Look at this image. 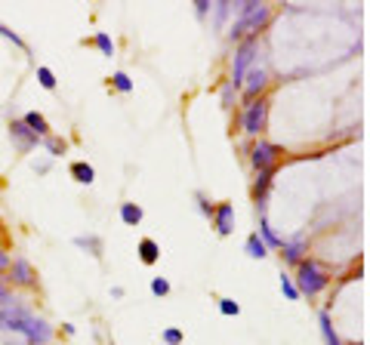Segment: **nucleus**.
Instances as JSON below:
<instances>
[{"mask_svg":"<svg viewBox=\"0 0 370 345\" xmlns=\"http://www.w3.org/2000/svg\"><path fill=\"white\" fill-rule=\"evenodd\" d=\"M272 22V6L268 3H259V0H241L238 6V19L232 22L229 28V38L232 40H247V38H256L262 28Z\"/></svg>","mask_w":370,"mask_h":345,"instance_id":"nucleus-1","label":"nucleus"},{"mask_svg":"<svg viewBox=\"0 0 370 345\" xmlns=\"http://www.w3.org/2000/svg\"><path fill=\"white\" fill-rule=\"evenodd\" d=\"M290 278H293L300 296H318V293H324L327 284H330V275H327L315 259H303V262L296 265V275H290Z\"/></svg>","mask_w":370,"mask_h":345,"instance_id":"nucleus-2","label":"nucleus"},{"mask_svg":"<svg viewBox=\"0 0 370 345\" xmlns=\"http://www.w3.org/2000/svg\"><path fill=\"white\" fill-rule=\"evenodd\" d=\"M10 333H19V339H25L28 345H49L53 342V323L44 321V318H38V314H28V318H22L19 323H13L10 327Z\"/></svg>","mask_w":370,"mask_h":345,"instance_id":"nucleus-3","label":"nucleus"},{"mask_svg":"<svg viewBox=\"0 0 370 345\" xmlns=\"http://www.w3.org/2000/svg\"><path fill=\"white\" fill-rule=\"evenodd\" d=\"M268 124V99H250L247 108L241 111V129H244L247 136H259L262 129Z\"/></svg>","mask_w":370,"mask_h":345,"instance_id":"nucleus-4","label":"nucleus"},{"mask_svg":"<svg viewBox=\"0 0 370 345\" xmlns=\"http://www.w3.org/2000/svg\"><path fill=\"white\" fill-rule=\"evenodd\" d=\"M253 62H256V38H247V40H241L238 49H234V65H232V77H229V81L234 86H241L244 74L253 68Z\"/></svg>","mask_w":370,"mask_h":345,"instance_id":"nucleus-5","label":"nucleus"},{"mask_svg":"<svg viewBox=\"0 0 370 345\" xmlns=\"http://www.w3.org/2000/svg\"><path fill=\"white\" fill-rule=\"evenodd\" d=\"M278 157H281V145L266 142V139H259V145H253V151H250V163L256 167V172H259V170H272L275 163H278Z\"/></svg>","mask_w":370,"mask_h":345,"instance_id":"nucleus-6","label":"nucleus"},{"mask_svg":"<svg viewBox=\"0 0 370 345\" xmlns=\"http://www.w3.org/2000/svg\"><path fill=\"white\" fill-rule=\"evenodd\" d=\"M266 86H268V71L262 68V65H253V68L244 74V81H241V90H244L247 99H256Z\"/></svg>","mask_w":370,"mask_h":345,"instance_id":"nucleus-7","label":"nucleus"},{"mask_svg":"<svg viewBox=\"0 0 370 345\" xmlns=\"http://www.w3.org/2000/svg\"><path fill=\"white\" fill-rule=\"evenodd\" d=\"M213 225H216L219 237H229L234 232V204H232V200L216 204V210H213Z\"/></svg>","mask_w":370,"mask_h":345,"instance_id":"nucleus-8","label":"nucleus"},{"mask_svg":"<svg viewBox=\"0 0 370 345\" xmlns=\"http://www.w3.org/2000/svg\"><path fill=\"white\" fill-rule=\"evenodd\" d=\"M28 314H31V308L16 302V296H13L6 305H0V330H10L13 323H19L22 318H28Z\"/></svg>","mask_w":370,"mask_h":345,"instance_id":"nucleus-9","label":"nucleus"},{"mask_svg":"<svg viewBox=\"0 0 370 345\" xmlns=\"http://www.w3.org/2000/svg\"><path fill=\"white\" fill-rule=\"evenodd\" d=\"M305 253H309V241H305L303 234H296L293 241H284V243H281V256H284V262L293 265V268L305 259Z\"/></svg>","mask_w":370,"mask_h":345,"instance_id":"nucleus-10","label":"nucleus"},{"mask_svg":"<svg viewBox=\"0 0 370 345\" xmlns=\"http://www.w3.org/2000/svg\"><path fill=\"white\" fill-rule=\"evenodd\" d=\"M13 284L16 287H38V271H34V265L28 262V259H13Z\"/></svg>","mask_w":370,"mask_h":345,"instance_id":"nucleus-11","label":"nucleus"},{"mask_svg":"<svg viewBox=\"0 0 370 345\" xmlns=\"http://www.w3.org/2000/svg\"><path fill=\"white\" fill-rule=\"evenodd\" d=\"M10 136H13V142L19 145V151H22V154H25V151H31V148H38V145H40V139L22 124V120H13V124H10Z\"/></svg>","mask_w":370,"mask_h":345,"instance_id":"nucleus-12","label":"nucleus"},{"mask_svg":"<svg viewBox=\"0 0 370 345\" xmlns=\"http://www.w3.org/2000/svg\"><path fill=\"white\" fill-rule=\"evenodd\" d=\"M318 330H321L324 345H343V339H339V333H337V327H333V318H330V312H327V308L318 312Z\"/></svg>","mask_w":370,"mask_h":345,"instance_id":"nucleus-13","label":"nucleus"},{"mask_svg":"<svg viewBox=\"0 0 370 345\" xmlns=\"http://www.w3.org/2000/svg\"><path fill=\"white\" fill-rule=\"evenodd\" d=\"M136 253H139V259H142V265H158V259H161V243L154 241V237H142Z\"/></svg>","mask_w":370,"mask_h":345,"instance_id":"nucleus-14","label":"nucleus"},{"mask_svg":"<svg viewBox=\"0 0 370 345\" xmlns=\"http://www.w3.org/2000/svg\"><path fill=\"white\" fill-rule=\"evenodd\" d=\"M22 124L31 129L34 136H38V139H44V136H49V124H47V118L40 111H28L25 118H22Z\"/></svg>","mask_w":370,"mask_h":345,"instance_id":"nucleus-15","label":"nucleus"},{"mask_svg":"<svg viewBox=\"0 0 370 345\" xmlns=\"http://www.w3.org/2000/svg\"><path fill=\"white\" fill-rule=\"evenodd\" d=\"M259 241L266 243V250H281V243H284V237H278L275 232H272V225H268V219L266 216H259Z\"/></svg>","mask_w":370,"mask_h":345,"instance_id":"nucleus-16","label":"nucleus"},{"mask_svg":"<svg viewBox=\"0 0 370 345\" xmlns=\"http://www.w3.org/2000/svg\"><path fill=\"white\" fill-rule=\"evenodd\" d=\"M118 213H120V222H124V225H139V222H142V216H145V213H142V207L136 204V200H124Z\"/></svg>","mask_w":370,"mask_h":345,"instance_id":"nucleus-17","label":"nucleus"},{"mask_svg":"<svg viewBox=\"0 0 370 345\" xmlns=\"http://www.w3.org/2000/svg\"><path fill=\"white\" fill-rule=\"evenodd\" d=\"M71 176H74V182H81V185H92V182H96V170H92L87 161H74V163H71Z\"/></svg>","mask_w":370,"mask_h":345,"instance_id":"nucleus-18","label":"nucleus"},{"mask_svg":"<svg viewBox=\"0 0 370 345\" xmlns=\"http://www.w3.org/2000/svg\"><path fill=\"white\" fill-rule=\"evenodd\" d=\"M74 247H83V250H90V256H92V259H102V237H96V234H87V237H74Z\"/></svg>","mask_w":370,"mask_h":345,"instance_id":"nucleus-19","label":"nucleus"},{"mask_svg":"<svg viewBox=\"0 0 370 345\" xmlns=\"http://www.w3.org/2000/svg\"><path fill=\"white\" fill-rule=\"evenodd\" d=\"M244 253L250 256V259H266V256H268V250H266V243L259 241V234L253 232V234L244 241Z\"/></svg>","mask_w":370,"mask_h":345,"instance_id":"nucleus-20","label":"nucleus"},{"mask_svg":"<svg viewBox=\"0 0 370 345\" xmlns=\"http://www.w3.org/2000/svg\"><path fill=\"white\" fill-rule=\"evenodd\" d=\"M40 145H44L47 148V154L49 157H62V154H65V139H56V136L53 133H49V136H44V139H40Z\"/></svg>","mask_w":370,"mask_h":345,"instance_id":"nucleus-21","label":"nucleus"},{"mask_svg":"<svg viewBox=\"0 0 370 345\" xmlns=\"http://www.w3.org/2000/svg\"><path fill=\"white\" fill-rule=\"evenodd\" d=\"M92 43H96V49H99L102 56H108V59L115 56V40H111V34H108V31H99L96 38H92Z\"/></svg>","mask_w":370,"mask_h":345,"instance_id":"nucleus-22","label":"nucleus"},{"mask_svg":"<svg viewBox=\"0 0 370 345\" xmlns=\"http://www.w3.org/2000/svg\"><path fill=\"white\" fill-rule=\"evenodd\" d=\"M195 207H198V213H201L204 219H213V210H216V204H213V200L204 191H195Z\"/></svg>","mask_w":370,"mask_h":345,"instance_id":"nucleus-23","label":"nucleus"},{"mask_svg":"<svg viewBox=\"0 0 370 345\" xmlns=\"http://www.w3.org/2000/svg\"><path fill=\"white\" fill-rule=\"evenodd\" d=\"M278 280H281V293H284V299H290V302H296L300 299V290H296V284H293V278L290 275H278Z\"/></svg>","mask_w":370,"mask_h":345,"instance_id":"nucleus-24","label":"nucleus"},{"mask_svg":"<svg viewBox=\"0 0 370 345\" xmlns=\"http://www.w3.org/2000/svg\"><path fill=\"white\" fill-rule=\"evenodd\" d=\"M111 86H115L118 93H133V77L127 74V71H115V74H111Z\"/></svg>","mask_w":370,"mask_h":345,"instance_id":"nucleus-25","label":"nucleus"},{"mask_svg":"<svg viewBox=\"0 0 370 345\" xmlns=\"http://www.w3.org/2000/svg\"><path fill=\"white\" fill-rule=\"evenodd\" d=\"M38 81H40L44 90H56V74H53V68H47V65L38 68Z\"/></svg>","mask_w":370,"mask_h":345,"instance_id":"nucleus-26","label":"nucleus"},{"mask_svg":"<svg viewBox=\"0 0 370 345\" xmlns=\"http://www.w3.org/2000/svg\"><path fill=\"white\" fill-rule=\"evenodd\" d=\"M170 290H173V287H170V280H167V278H152V293H154L158 299L170 296Z\"/></svg>","mask_w":370,"mask_h":345,"instance_id":"nucleus-27","label":"nucleus"},{"mask_svg":"<svg viewBox=\"0 0 370 345\" xmlns=\"http://www.w3.org/2000/svg\"><path fill=\"white\" fill-rule=\"evenodd\" d=\"M161 339H163V342H167V345H182V339H185V333H182V330H179V327H167V330H163V333H161Z\"/></svg>","mask_w":370,"mask_h":345,"instance_id":"nucleus-28","label":"nucleus"},{"mask_svg":"<svg viewBox=\"0 0 370 345\" xmlns=\"http://www.w3.org/2000/svg\"><path fill=\"white\" fill-rule=\"evenodd\" d=\"M219 314H225V318H238L241 305L234 299H219Z\"/></svg>","mask_w":370,"mask_h":345,"instance_id":"nucleus-29","label":"nucleus"},{"mask_svg":"<svg viewBox=\"0 0 370 345\" xmlns=\"http://www.w3.org/2000/svg\"><path fill=\"white\" fill-rule=\"evenodd\" d=\"M0 38H6V40H10V43H16V47H19V49H28V43H25L22 38H19V34H16V31H13V28H6V25H3V22H0Z\"/></svg>","mask_w":370,"mask_h":345,"instance_id":"nucleus-30","label":"nucleus"},{"mask_svg":"<svg viewBox=\"0 0 370 345\" xmlns=\"http://www.w3.org/2000/svg\"><path fill=\"white\" fill-rule=\"evenodd\" d=\"M219 96H223V105H225V108H232V105H234V96H238V86H234L232 81H225V83H223V93H219Z\"/></svg>","mask_w":370,"mask_h":345,"instance_id":"nucleus-31","label":"nucleus"},{"mask_svg":"<svg viewBox=\"0 0 370 345\" xmlns=\"http://www.w3.org/2000/svg\"><path fill=\"white\" fill-rule=\"evenodd\" d=\"M210 13H213V3H210V0H195V16H198V19H207Z\"/></svg>","mask_w":370,"mask_h":345,"instance_id":"nucleus-32","label":"nucleus"},{"mask_svg":"<svg viewBox=\"0 0 370 345\" xmlns=\"http://www.w3.org/2000/svg\"><path fill=\"white\" fill-rule=\"evenodd\" d=\"M13 299V293H10V287L6 284H0V305H6V302Z\"/></svg>","mask_w":370,"mask_h":345,"instance_id":"nucleus-33","label":"nucleus"},{"mask_svg":"<svg viewBox=\"0 0 370 345\" xmlns=\"http://www.w3.org/2000/svg\"><path fill=\"white\" fill-rule=\"evenodd\" d=\"M6 268H10V256H6V253H3V250H0V275H3V271H6Z\"/></svg>","mask_w":370,"mask_h":345,"instance_id":"nucleus-34","label":"nucleus"},{"mask_svg":"<svg viewBox=\"0 0 370 345\" xmlns=\"http://www.w3.org/2000/svg\"><path fill=\"white\" fill-rule=\"evenodd\" d=\"M49 167H53V161H40V163H34V170H38V172H47Z\"/></svg>","mask_w":370,"mask_h":345,"instance_id":"nucleus-35","label":"nucleus"},{"mask_svg":"<svg viewBox=\"0 0 370 345\" xmlns=\"http://www.w3.org/2000/svg\"><path fill=\"white\" fill-rule=\"evenodd\" d=\"M124 287H111V296H115V299H124Z\"/></svg>","mask_w":370,"mask_h":345,"instance_id":"nucleus-36","label":"nucleus"},{"mask_svg":"<svg viewBox=\"0 0 370 345\" xmlns=\"http://www.w3.org/2000/svg\"><path fill=\"white\" fill-rule=\"evenodd\" d=\"M3 345H28V342H25V339H6Z\"/></svg>","mask_w":370,"mask_h":345,"instance_id":"nucleus-37","label":"nucleus"},{"mask_svg":"<svg viewBox=\"0 0 370 345\" xmlns=\"http://www.w3.org/2000/svg\"><path fill=\"white\" fill-rule=\"evenodd\" d=\"M352 345H364V342H352Z\"/></svg>","mask_w":370,"mask_h":345,"instance_id":"nucleus-38","label":"nucleus"}]
</instances>
